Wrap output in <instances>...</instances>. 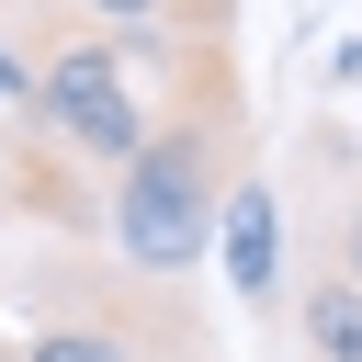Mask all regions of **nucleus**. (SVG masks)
<instances>
[{
	"label": "nucleus",
	"instance_id": "nucleus-1",
	"mask_svg": "<svg viewBox=\"0 0 362 362\" xmlns=\"http://www.w3.org/2000/svg\"><path fill=\"white\" fill-rule=\"evenodd\" d=\"M249 170V102H238V68L226 45H204L170 90V113L147 124V147L113 170L102 192V238L124 272L147 283H192V260L215 249V215H226V181Z\"/></svg>",
	"mask_w": 362,
	"mask_h": 362
},
{
	"label": "nucleus",
	"instance_id": "nucleus-2",
	"mask_svg": "<svg viewBox=\"0 0 362 362\" xmlns=\"http://www.w3.org/2000/svg\"><path fill=\"white\" fill-rule=\"evenodd\" d=\"M204 57V45H192ZM181 45L158 57V68H192ZM23 68H34V136L68 158V170H124L136 147H147V124L170 113V90H158V68L124 45V23H90V11H68V0H45L34 11V34H23Z\"/></svg>",
	"mask_w": 362,
	"mask_h": 362
},
{
	"label": "nucleus",
	"instance_id": "nucleus-3",
	"mask_svg": "<svg viewBox=\"0 0 362 362\" xmlns=\"http://www.w3.org/2000/svg\"><path fill=\"white\" fill-rule=\"evenodd\" d=\"M283 215H294V272L362 283V170H351V136H339V124H305V136H294Z\"/></svg>",
	"mask_w": 362,
	"mask_h": 362
},
{
	"label": "nucleus",
	"instance_id": "nucleus-4",
	"mask_svg": "<svg viewBox=\"0 0 362 362\" xmlns=\"http://www.w3.org/2000/svg\"><path fill=\"white\" fill-rule=\"evenodd\" d=\"M215 249H226V294H238V305L272 328V317H283V294H294V215H283V181H272L260 158L226 181Z\"/></svg>",
	"mask_w": 362,
	"mask_h": 362
},
{
	"label": "nucleus",
	"instance_id": "nucleus-5",
	"mask_svg": "<svg viewBox=\"0 0 362 362\" xmlns=\"http://www.w3.org/2000/svg\"><path fill=\"white\" fill-rule=\"evenodd\" d=\"M283 328H294L305 362H362V283H339V272H294Z\"/></svg>",
	"mask_w": 362,
	"mask_h": 362
},
{
	"label": "nucleus",
	"instance_id": "nucleus-6",
	"mask_svg": "<svg viewBox=\"0 0 362 362\" xmlns=\"http://www.w3.org/2000/svg\"><path fill=\"white\" fill-rule=\"evenodd\" d=\"M68 11L124 23V34H136V23H181V11H192V34H204V45H226V0H68Z\"/></svg>",
	"mask_w": 362,
	"mask_h": 362
},
{
	"label": "nucleus",
	"instance_id": "nucleus-7",
	"mask_svg": "<svg viewBox=\"0 0 362 362\" xmlns=\"http://www.w3.org/2000/svg\"><path fill=\"white\" fill-rule=\"evenodd\" d=\"M0 362H23V339H0Z\"/></svg>",
	"mask_w": 362,
	"mask_h": 362
}]
</instances>
